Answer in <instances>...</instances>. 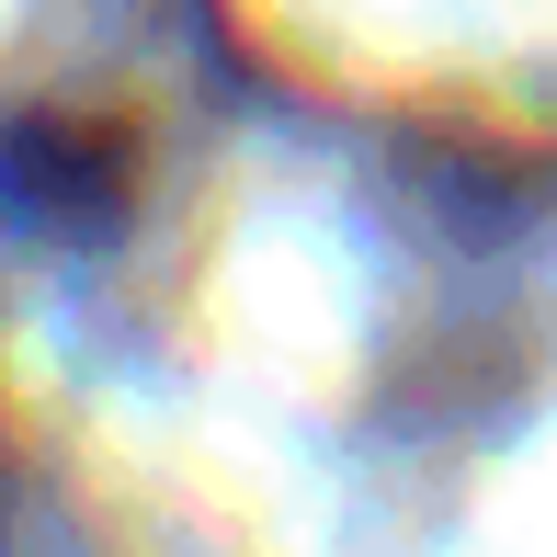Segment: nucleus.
Wrapping results in <instances>:
<instances>
[{"instance_id":"1","label":"nucleus","mask_w":557,"mask_h":557,"mask_svg":"<svg viewBox=\"0 0 557 557\" xmlns=\"http://www.w3.org/2000/svg\"><path fill=\"white\" fill-rule=\"evenodd\" d=\"M0 206L58 227V239H91V227H114L125 206V171H114V137H91V125H58V114H23L12 137H0Z\"/></svg>"}]
</instances>
